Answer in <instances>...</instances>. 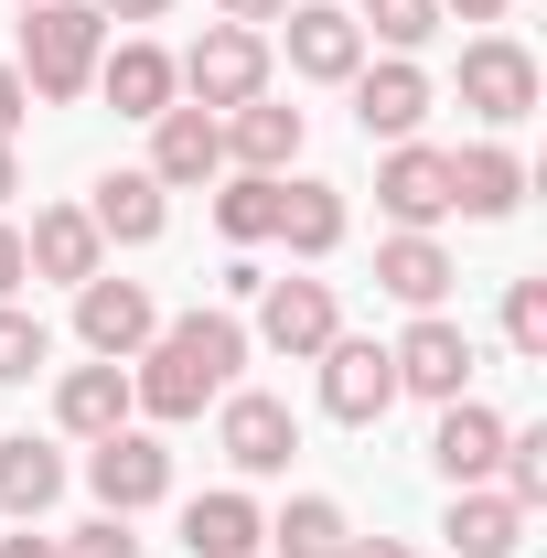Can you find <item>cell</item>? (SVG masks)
I'll use <instances>...</instances> for the list:
<instances>
[{
  "instance_id": "6da1fadb",
  "label": "cell",
  "mask_w": 547,
  "mask_h": 558,
  "mask_svg": "<svg viewBox=\"0 0 547 558\" xmlns=\"http://www.w3.org/2000/svg\"><path fill=\"white\" fill-rule=\"evenodd\" d=\"M236 365H247V323H236V312H183V323H161V333L130 354V409L205 418L215 398L236 387Z\"/></svg>"
},
{
  "instance_id": "7a4b0ae2",
  "label": "cell",
  "mask_w": 547,
  "mask_h": 558,
  "mask_svg": "<svg viewBox=\"0 0 547 558\" xmlns=\"http://www.w3.org/2000/svg\"><path fill=\"white\" fill-rule=\"evenodd\" d=\"M97 54H108V22L86 11V0H33L22 11V86L33 97H86L97 86Z\"/></svg>"
},
{
  "instance_id": "3957f363",
  "label": "cell",
  "mask_w": 547,
  "mask_h": 558,
  "mask_svg": "<svg viewBox=\"0 0 547 558\" xmlns=\"http://www.w3.org/2000/svg\"><path fill=\"white\" fill-rule=\"evenodd\" d=\"M172 75H183V97L194 108H247V97H269V33H247V22H215L194 54H172Z\"/></svg>"
},
{
  "instance_id": "277c9868",
  "label": "cell",
  "mask_w": 547,
  "mask_h": 558,
  "mask_svg": "<svg viewBox=\"0 0 547 558\" xmlns=\"http://www.w3.org/2000/svg\"><path fill=\"white\" fill-rule=\"evenodd\" d=\"M462 108H473L483 130L537 119V54H526L515 33H473V44H462Z\"/></svg>"
},
{
  "instance_id": "5b68a950",
  "label": "cell",
  "mask_w": 547,
  "mask_h": 558,
  "mask_svg": "<svg viewBox=\"0 0 547 558\" xmlns=\"http://www.w3.org/2000/svg\"><path fill=\"white\" fill-rule=\"evenodd\" d=\"M387 365H398V398H440V409H451V398H473V333H462V323H451V312H418L409 333H398V344H387Z\"/></svg>"
},
{
  "instance_id": "8992f818",
  "label": "cell",
  "mask_w": 547,
  "mask_h": 558,
  "mask_svg": "<svg viewBox=\"0 0 547 558\" xmlns=\"http://www.w3.org/2000/svg\"><path fill=\"white\" fill-rule=\"evenodd\" d=\"M312 365H323V418H343V429H376V418L398 409V365H387V344L333 333Z\"/></svg>"
},
{
  "instance_id": "52a82bcc",
  "label": "cell",
  "mask_w": 547,
  "mask_h": 558,
  "mask_svg": "<svg viewBox=\"0 0 547 558\" xmlns=\"http://www.w3.org/2000/svg\"><path fill=\"white\" fill-rule=\"evenodd\" d=\"M150 333H161V301H150V290H139V279H86V290H75V344L86 354H108V365H130L139 344H150Z\"/></svg>"
},
{
  "instance_id": "ba28073f",
  "label": "cell",
  "mask_w": 547,
  "mask_h": 558,
  "mask_svg": "<svg viewBox=\"0 0 547 558\" xmlns=\"http://www.w3.org/2000/svg\"><path fill=\"white\" fill-rule=\"evenodd\" d=\"M215 440H226V462L236 473H290V451H301V418H290V398H269V387H226L215 398Z\"/></svg>"
},
{
  "instance_id": "9c48e42d",
  "label": "cell",
  "mask_w": 547,
  "mask_h": 558,
  "mask_svg": "<svg viewBox=\"0 0 547 558\" xmlns=\"http://www.w3.org/2000/svg\"><path fill=\"white\" fill-rule=\"evenodd\" d=\"M279 54H290V75H312V86H343V75L365 65V33H354L343 0H290L279 11Z\"/></svg>"
},
{
  "instance_id": "30bf717a",
  "label": "cell",
  "mask_w": 547,
  "mask_h": 558,
  "mask_svg": "<svg viewBox=\"0 0 547 558\" xmlns=\"http://www.w3.org/2000/svg\"><path fill=\"white\" fill-rule=\"evenodd\" d=\"M215 172H226V119L194 108V97H172V108L150 119V183H161V194H194Z\"/></svg>"
},
{
  "instance_id": "8fae6325",
  "label": "cell",
  "mask_w": 547,
  "mask_h": 558,
  "mask_svg": "<svg viewBox=\"0 0 547 558\" xmlns=\"http://www.w3.org/2000/svg\"><path fill=\"white\" fill-rule=\"evenodd\" d=\"M333 333H343L333 279H269V290H258V333H247V344H269V354H290V365H312Z\"/></svg>"
},
{
  "instance_id": "7c38bea8",
  "label": "cell",
  "mask_w": 547,
  "mask_h": 558,
  "mask_svg": "<svg viewBox=\"0 0 547 558\" xmlns=\"http://www.w3.org/2000/svg\"><path fill=\"white\" fill-rule=\"evenodd\" d=\"M86 484H97L108 515H139V505H161V494H172V451H161L150 429H108V440L86 451Z\"/></svg>"
},
{
  "instance_id": "4fadbf2b",
  "label": "cell",
  "mask_w": 547,
  "mask_h": 558,
  "mask_svg": "<svg viewBox=\"0 0 547 558\" xmlns=\"http://www.w3.org/2000/svg\"><path fill=\"white\" fill-rule=\"evenodd\" d=\"M376 205L429 236V226L451 215V150H429V140H387V161H376Z\"/></svg>"
},
{
  "instance_id": "5bb4252c",
  "label": "cell",
  "mask_w": 547,
  "mask_h": 558,
  "mask_svg": "<svg viewBox=\"0 0 547 558\" xmlns=\"http://www.w3.org/2000/svg\"><path fill=\"white\" fill-rule=\"evenodd\" d=\"M343 86H354V130H365V140H418V119H429V75H418L409 54L354 65Z\"/></svg>"
},
{
  "instance_id": "9a60e30c",
  "label": "cell",
  "mask_w": 547,
  "mask_h": 558,
  "mask_svg": "<svg viewBox=\"0 0 547 558\" xmlns=\"http://www.w3.org/2000/svg\"><path fill=\"white\" fill-rule=\"evenodd\" d=\"M515 205H526V161H515L505 140H462V150H451V215L505 226Z\"/></svg>"
},
{
  "instance_id": "2e32d148",
  "label": "cell",
  "mask_w": 547,
  "mask_h": 558,
  "mask_svg": "<svg viewBox=\"0 0 547 558\" xmlns=\"http://www.w3.org/2000/svg\"><path fill=\"white\" fill-rule=\"evenodd\" d=\"M54 429H65V440H108V429H130V365H108V354L65 365V387H54Z\"/></svg>"
},
{
  "instance_id": "e0dca14e",
  "label": "cell",
  "mask_w": 547,
  "mask_h": 558,
  "mask_svg": "<svg viewBox=\"0 0 547 558\" xmlns=\"http://www.w3.org/2000/svg\"><path fill=\"white\" fill-rule=\"evenodd\" d=\"M440 537H451V558H515L526 548V505L505 484H462L451 515H440Z\"/></svg>"
},
{
  "instance_id": "ac0fdd59",
  "label": "cell",
  "mask_w": 547,
  "mask_h": 558,
  "mask_svg": "<svg viewBox=\"0 0 547 558\" xmlns=\"http://www.w3.org/2000/svg\"><path fill=\"white\" fill-rule=\"evenodd\" d=\"M97 258H108V236L86 226V205H44V215H33V236H22V269H33V279H65V290H86Z\"/></svg>"
},
{
  "instance_id": "d6986e66",
  "label": "cell",
  "mask_w": 547,
  "mask_h": 558,
  "mask_svg": "<svg viewBox=\"0 0 547 558\" xmlns=\"http://www.w3.org/2000/svg\"><path fill=\"white\" fill-rule=\"evenodd\" d=\"M429 462L451 473V494H462V484H494V462H505V418L483 409V398H451L440 429H429Z\"/></svg>"
},
{
  "instance_id": "ffe728a7",
  "label": "cell",
  "mask_w": 547,
  "mask_h": 558,
  "mask_svg": "<svg viewBox=\"0 0 547 558\" xmlns=\"http://www.w3.org/2000/svg\"><path fill=\"white\" fill-rule=\"evenodd\" d=\"M451 247H440V236H418V226H398V236H387V247H376V290H387V301H409V312H440V301H451Z\"/></svg>"
},
{
  "instance_id": "44dd1931",
  "label": "cell",
  "mask_w": 547,
  "mask_h": 558,
  "mask_svg": "<svg viewBox=\"0 0 547 558\" xmlns=\"http://www.w3.org/2000/svg\"><path fill=\"white\" fill-rule=\"evenodd\" d=\"M183 548H194V558H258V548H269V515H258L236 484L194 494V505H183Z\"/></svg>"
},
{
  "instance_id": "7402d4cb",
  "label": "cell",
  "mask_w": 547,
  "mask_h": 558,
  "mask_svg": "<svg viewBox=\"0 0 547 558\" xmlns=\"http://www.w3.org/2000/svg\"><path fill=\"white\" fill-rule=\"evenodd\" d=\"M97 86H108V108H119V119H161V108L183 97V75H172L161 44H119V54H97Z\"/></svg>"
},
{
  "instance_id": "603a6c76",
  "label": "cell",
  "mask_w": 547,
  "mask_h": 558,
  "mask_svg": "<svg viewBox=\"0 0 547 558\" xmlns=\"http://www.w3.org/2000/svg\"><path fill=\"white\" fill-rule=\"evenodd\" d=\"M226 161H236V172H290V161H301V108H279V97L226 108Z\"/></svg>"
},
{
  "instance_id": "cb8c5ba5",
  "label": "cell",
  "mask_w": 547,
  "mask_h": 558,
  "mask_svg": "<svg viewBox=\"0 0 547 558\" xmlns=\"http://www.w3.org/2000/svg\"><path fill=\"white\" fill-rule=\"evenodd\" d=\"M86 226H97L108 247H150V236L172 226V205H161V183H150V172H108V183H97V205H86Z\"/></svg>"
},
{
  "instance_id": "d4e9b609",
  "label": "cell",
  "mask_w": 547,
  "mask_h": 558,
  "mask_svg": "<svg viewBox=\"0 0 547 558\" xmlns=\"http://www.w3.org/2000/svg\"><path fill=\"white\" fill-rule=\"evenodd\" d=\"M54 494H65V451H54V440H33V429L0 440V515H11V526H33Z\"/></svg>"
},
{
  "instance_id": "484cf974",
  "label": "cell",
  "mask_w": 547,
  "mask_h": 558,
  "mask_svg": "<svg viewBox=\"0 0 547 558\" xmlns=\"http://www.w3.org/2000/svg\"><path fill=\"white\" fill-rule=\"evenodd\" d=\"M279 247L290 258H333L343 247V194L333 183H279Z\"/></svg>"
},
{
  "instance_id": "4316f807",
  "label": "cell",
  "mask_w": 547,
  "mask_h": 558,
  "mask_svg": "<svg viewBox=\"0 0 547 558\" xmlns=\"http://www.w3.org/2000/svg\"><path fill=\"white\" fill-rule=\"evenodd\" d=\"M269 548L279 558H343V548H354V526H343L333 494H290V505L269 515Z\"/></svg>"
},
{
  "instance_id": "83f0119b",
  "label": "cell",
  "mask_w": 547,
  "mask_h": 558,
  "mask_svg": "<svg viewBox=\"0 0 547 558\" xmlns=\"http://www.w3.org/2000/svg\"><path fill=\"white\" fill-rule=\"evenodd\" d=\"M215 226H226L236 247H269L279 236V172H236V183L215 194Z\"/></svg>"
},
{
  "instance_id": "f1b7e54d",
  "label": "cell",
  "mask_w": 547,
  "mask_h": 558,
  "mask_svg": "<svg viewBox=\"0 0 547 558\" xmlns=\"http://www.w3.org/2000/svg\"><path fill=\"white\" fill-rule=\"evenodd\" d=\"M354 33H376L387 54H418L429 33H440V0H365V22Z\"/></svg>"
},
{
  "instance_id": "f546056e",
  "label": "cell",
  "mask_w": 547,
  "mask_h": 558,
  "mask_svg": "<svg viewBox=\"0 0 547 558\" xmlns=\"http://www.w3.org/2000/svg\"><path fill=\"white\" fill-rule=\"evenodd\" d=\"M494 484L537 515V505H547V429H505V462H494Z\"/></svg>"
},
{
  "instance_id": "4dcf8cb0",
  "label": "cell",
  "mask_w": 547,
  "mask_h": 558,
  "mask_svg": "<svg viewBox=\"0 0 547 558\" xmlns=\"http://www.w3.org/2000/svg\"><path fill=\"white\" fill-rule=\"evenodd\" d=\"M44 354H54V333L22 312V301H0V387H22V376H44Z\"/></svg>"
},
{
  "instance_id": "1f68e13d",
  "label": "cell",
  "mask_w": 547,
  "mask_h": 558,
  "mask_svg": "<svg viewBox=\"0 0 547 558\" xmlns=\"http://www.w3.org/2000/svg\"><path fill=\"white\" fill-rule=\"evenodd\" d=\"M505 344L537 365L547 354V279H505Z\"/></svg>"
},
{
  "instance_id": "d6a6232c",
  "label": "cell",
  "mask_w": 547,
  "mask_h": 558,
  "mask_svg": "<svg viewBox=\"0 0 547 558\" xmlns=\"http://www.w3.org/2000/svg\"><path fill=\"white\" fill-rule=\"evenodd\" d=\"M65 558H139L130 515H97V526H75V537H65Z\"/></svg>"
},
{
  "instance_id": "836d02e7",
  "label": "cell",
  "mask_w": 547,
  "mask_h": 558,
  "mask_svg": "<svg viewBox=\"0 0 547 558\" xmlns=\"http://www.w3.org/2000/svg\"><path fill=\"white\" fill-rule=\"evenodd\" d=\"M33 119V86H22V65H0V140Z\"/></svg>"
},
{
  "instance_id": "e575fe53",
  "label": "cell",
  "mask_w": 547,
  "mask_h": 558,
  "mask_svg": "<svg viewBox=\"0 0 547 558\" xmlns=\"http://www.w3.org/2000/svg\"><path fill=\"white\" fill-rule=\"evenodd\" d=\"M22 279H33L22 269V226H0V301H22Z\"/></svg>"
},
{
  "instance_id": "d590c367",
  "label": "cell",
  "mask_w": 547,
  "mask_h": 558,
  "mask_svg": "<svg viewBox=\"0 0 547 558\" xmlns=\"http://www.w3.org/2000/svg\"><path fill=\"white\" fill-rule=\"evenodd\" d=\"M86 11H97V22H161L172 0H86Z\"/></svg>"
},
{
  "instance_id": "8d00e7d4",
  "label": "cell",
  "mask_w": 547,
  "mask_h": 558,
  "mask_svg": "<svg viewBox=\"0 0 547 558\" xmlns=\"http://www.w3.org/2000/svg\"><path fill=\"white\" fill-rule=\"evenodd\" d=\"M0 558H65V537H44V526H22V537H0Z\"/></svg>"
},
{
  "instance_id": "74e56055",
  "label": "cell",
  "mask_w": 547,
  "mask_h": 558,
  "mask_svg": "<svg viewBox=\"0 0 547 558\" xmlns=\"http://www.w3.org/2000/svg\"><path fill=\"white\" fill-rule=\"evenodd\" d=\"M215 11H226V22H247V33H258V22H279V11H290V0H215Z\"/></svg>"
},
{
  "instance_id": "f35d334b",
  "label": "cell",
  "mask_w": 547,
  "mask_h": 558,
  "mask_svg": "<svg viewBox=\"0 0 547 558\" xmlns=\"http://www.w3.org/2000/svg\"><path fill=\"white\" fill-rule=\"evenodd\" d=\"M451 11H462V22H505L515 0H440V22H451Z\"/></svg>"
},
{
  "instance_id": "ab89813d",
  "label": "cell",
  "mask_w": 547,
  "mask_h": 558,
  "mask_svg": "<svg viewBox=\"0 0 547 558\" xmlns=\"http://www.w3.org/2000/svg\"><path fill=\"white\" fill-rule=\"evenodd\" d=\"M343 558H418V548H409V537H354Z\"/></svg>"
},
{
  "instance_id": "60d3db41",
  "label": "cell",
  "mask_w": 547,
  "mask_h": 558,
  "mask_svg": "<svg viewBox=\"0 0 547 558\" xmlns=\"http://www.w3.org/2000/svg\"><path fill=\"white\" fill-rule=\"evenodd\" d=\"M11 194H22V161H11V140H0V205H11Z\"/></svg>"
},
{
  "instance_id": "b9f144b4",
  "label": "cell",
  "mask_w": 547,
  "mask_h": 558,
  "mask_svg": "<svg viewBox=\"0 0 547 558\" xmlns=\"http://www.w3.org/2000/svg\"><path fill=\"white\" fill-rule=\"evenodd\" d=\"M22 11H33V0H22Z\"/></svg>"
}]
</instances>
